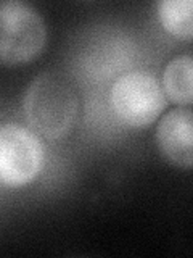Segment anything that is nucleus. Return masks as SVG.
Listing matches in <instances>:
<instances>
[{
	"mask_svg": "<svg viewBox=\"0 0 193 258\" xmlns=\"http://www.w3.org/2000/svg\"><path fill=\"white\" fill-rule=\"evenodd\" d=\"M45 42V21L34 7L21 0H0V63H28L42 53Z\"/></svg>",
	"mask_w": 193,
	"mask_h": 258,
	"instance_id": "f03ea898",
	"label": "nucleus"
},
{
	"mask_svg": "<svg viewBox=\"0 0 193 258\" xmlns=\"http://www.w3.org/2000/svg\"><path fill=\"white\" fill-rule=\"evenodd\" d=\"M79 108L74 84L58 71L39 75L24 92V118L37 134L48 141H60L74 129Z\"/></svg>",
	"mask_w": 193,
	"mask_h": 258,
	"instance_id": "f257e3e1",
	"label": "nucleus"
},
{
	"mask_svg": "<svg viewBox=\"0 0 193 258\" xmlns=\"http://www.w3.org/2000/svg\"><path fill=\"white\" fill-rule=\"evenodd\" d=\"M193 113L190 107H179L159 119L156 145L166 160L190 169L193 165Z\"/></svg>",
	"mask_w": 193,
	"mask_h": 258,
	"instance_id": "39448f33",
	"label": "nucleus"
},
{
	"mask_svg": "<svg viewBox=\"0 0 193 258\" xmlns=\"http://www.w3.org/2000/svg\"><path fill=\"white\" fill-rule=\"evenodd\" d=\"M45 147L37 133L18 123L0 124V184L21 187L40 174Z\"/></svg>",
	"mask_w": 193,
	"mask_h": 258,
	"instance_id": "20e7f679",
	"label": "nucleus"
},
{
	"mask_svg": "<svg viewBox=\"0 0 193 258\" xmlns=\"http://www.w3.org/2000/svg\"><path fill=\"white\" fill-rule=\"evenodd\" d=\"M193 60L190 55H177L163 71V91L174 103L190 107L193 99Z\"/></svg>",
	"mask_w": 193,
	"mask_h": 258,
	"instance_id": "423d86ee",
	"label": "nucleus"
},
{
	"mask_svg": "<svg viewBox=\"0 0 193 258\" xmlns=\"http://www.w3.org/2000/svg\"><path fill=\"white\" fill-rule=\"evenodd\" d=\"M156 10L161 24L169 34L179 39L191 40V0H161L156 4Z\"/></svg>",
	"mask_w": 193,
	"mask_h": 258,
	"instance_id": "0eeeda50",
	"label": "nucleus"
},
{
	"mask_svg": "<svg viewBox=\"0 0 193 258\" xmlns=\"http://www.w3.org/2000/svg\"><path fill=\"white\" fill-rule=\"evenodd\" d=\"M110 103L119 119L134 127L151 123L166 108V94L148 71L134 70L121 75L111 86Z\"/></svg>",
	"mask_w": 193,
	"mask_h": 258,
	"instance_id": "7ed1b4c3",
	"label": "nucleus"
}]
</instances>
